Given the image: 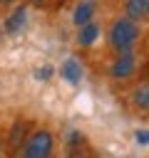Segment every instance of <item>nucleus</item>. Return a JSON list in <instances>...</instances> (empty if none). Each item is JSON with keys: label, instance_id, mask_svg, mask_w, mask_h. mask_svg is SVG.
I'll return each mask as SVG.
<instances>
[{"label": "nucleus", "instance_id": "1", "mask_svg": "<svg viewBox=\"0 0 149 158\" xmlns=\"http://www.w3.org/2000/svg\"><path fill=\"white\" fill-rule=\"evenodd\" d=\"M142 35H144V25L124 17L122 12L119 15H112L109 22L104 25V44L112 54H119V52H132V49H139V42H142Z\"/></svg>", "mask_w": 149, "mask_h": 158}, {"label": "nucleus", "instance_id": "2", "mask_svg": "<svg viewBox=\"0 0 149 158\" xmlns=\"http://www.w3.org/2000/svg\"><path fill=\"white\" fill-rule=\"evenodd\" d=\"M139 67H142V54H139V49H132V52L112 54L104 72H107L109 81H114V84H129V81L137 79Z\"/></svg>", "mask_w": 149, "mask_h": 158}, {"label": "nucleus", "instance_id": "3", "mask_svg": "<svg viewBox=\"0 0 149 158\" xmlns=\"http://www.w3.org/2000/svg\"><path fill=\"white\" fill-rule=\"evenodd\" d=\"M57 148V136L50 126H42L37 123L35 131L30 133V138L25 141V146L20 148L17 158H52Z\"/></svg>", "mask_w": 149, "mask_h": 158}, {"label": "nucleus", "instance_id": "4", "mask_svg": "<svg viewBox=\"0 0 149 158\" xmlns=\"http://www.w3.org/2000/svg\"><path fill=\"white\" fill-rule=\"evenodd\" d=\"M37 121L30 118V116H15L10 121V126L2 131V138H5V153L7 158H17L20 148L25 146V141L30 138V133L35 131Z\"/></svg>", "mask_w": 149, "mask_h": 158}, {"label": "nucleus", "instance_id": "5", "mask_svg": "<svg viewBox=\"0 0 149 158\" xmlns=\"http://www.w3.org/2000/svg\"><path fill=\"white\" fill-rule=\"evenodd\" d=\"M127 104L134 114H149V74L132 81L127 91Z\"/></svg>", "mask_w": 149, "mask_h": 158}, {"label": "nucleus", "instance_id": "6", "mask_svg": "<svg viewBox=\"0 0 149 158\" xmlns=\"http://www.w3.org/2000/svg\"><path fill=\"white\" fill-rule=\"evenodd\" d=\"M27 20H30V5L22 0V2L12 5L10 12L5 15V20H2V32L10 35V37H12V35H20V30H25Z\"/></svg>", "mask_w": 149, "mask_h": 158}, {"label": "nucleus", "instance_id": "7", "mask_svg": "<svg viewBox=\"0 0 149 158\" xmlns=\"http://www.w3.org/2000/svg\"><path fill=\"white\" fill-rule=\"evenodd\" d=\"M102 35H104V22L102 20H92V22H87V25L74 30V44L79 49H92L102 40Z\"/></svg>", "mask_w": 149, "mask_h": 158}, {"label": "nucleus", "instance_id": "8", "mask_svg": "<svg viewBox=\"0 0 149 158\" xmlns=\"http://www.w3.org/2000/svg\"><path fill=\"white\" fill-rule=\"evenodd\" d=\"M99 7H102L99 0H77V2L72 5V12H70V22H72V27L77 30V27H82V25L97 20Z\"/></svg>", "mask_w": 149, "mask_h": 158}, {"label": "nucleus", "instance_id": "9", "mask_svg": "<svg viewBox=\"0 0 149 158\" xmlns=\"http://www.w3.org/2000/svg\"><path fill=\"white\" fill-rule=\"evenodd\" d=\"M57 72H60V79H62L65 84H70V86H79L82 79H84V64H82L74 54H67V57L60 62Z\"/></svg>", "mask_w": 149, "mask_h": 158}, {"label": "nucleus", "instance_id": "10", "mask_svg": "<svg viewBox=\"0 0 149 158\" xmlns=\"http://www.w3.org/2000/svg\"><path fill=\"white\" fill-rule=\"evenodd\" d=\"M122 15L139 25L149 22V0H122Z\"/></svg>", "mask_w": 149, "mask_h": 158}, {"label": "nucleus", "instance_id": "11", "mask_svg": "<svg viewBox=\"0 0 149 158\" xmlns=\"http://www.w3.org/2000/svg\"><path fill=\"white\" fill-rule=\"evenodd\" d=\"M65 146H67V151H77V148H89V141H87V136L82 133V131H70L67 133V141H65Z\"/></svg>", "mask_w": 149, "mask_h": 158}, {"label": "nucleus", "instance_id": "12", "mask_svg": "<svg viewBox=\"0 0 149 158\" xmlns=\"http://www.w3.org/2000/svg\"><path fill=\"white\" fill-rule=\"evenodd\" d=\"M25 2L30 7L40 10V12H55V10H60L65 5V0H25Z\"/></svg>", "mask_w": 149, "mask_h": 158}, {"label": "nucleus", "instance_id": "13", "mask_svg": "<svg viewBox=\"0 0 149 158\" xmlns=\"http://www.w3.org/2000/svg\"><path fill=\"white\" fill-rule=\"evenodd\" d=\"M55 72H57V69H55L52 64H42V67H37V69H35V79H37V81H42V84H47V81L55 77Z\"/></svg>", "mask_w": 149, "mask_h": 158}, {"label": "nucleus", "instance_id": "14", "mask_svg": "<svg viewBox=\"0 0 149 158\" xmlns=\"http://www.w3.org/2000/svg\"><path fill=\"white\" fill-rule=\"evenodd\" d=\"M139 54H142V59H149V27L144 30V35H142V42H139Z\"/></svg>", "mask_w": 149, "mask_h": 158}, {"label": "nucleus", "instance_id": "15", "mask_svg": "<svg viewBox=\"0 0 149 158\" xmlns=\"http://www.w3.org/2000/svg\"><path fill=\"white\" fill-rule=\"evenodd\" d=\"M134 141L139 146H149V128H137L134 131Z\"/></svg>", "mask_w": 149, "mask_h": 158}, {"label": "nucleus", "instance_id": "16", "mask_svg": "<svg viewBox=\"0 0 149 158\" xmlns=\"http://www.w3.org/2000/svg\"><path fill=\"white\" fill-rule=\"evenodd\" d=\"M67 158H92L89 148H77V151H67Z\"/></svg>", "mask_w": 149, "mask_h": 158}, {"label": "nucleus", "instance_id": "17", "mask_svg": "<svg viewBox=\"0 0 149 158\" xmlns=\"http://www.w3.org/2000/svg\"><path fill=\"white\" fill-rule=\"evenodd\" d=\"M0 158H7V153H5V138H2V131H0Z\"/></svg>", "mask_w": 149, "mask_h": 158}, {"label": "nucleus", "instance_id": "18", "mask_svg": "<svg viewBox=\"0 0 149 158\" xmlns=\"http://www.w3.org/2000/svg\"><path fill=\"white\" fill-rule=\"evenodd\" d=\"M17 2H22V0H0V7H12Z\"/></svg>", "mask_w": 149, "mask_h": 158}]
</instances>
